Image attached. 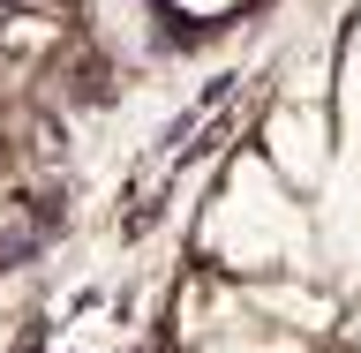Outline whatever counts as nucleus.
<instances>
[{"instance_id": "f257e3e1", "label": "nucleus", "mask_w": 361, "mask_h": 353, "mask_svg": "<svg viewBox=\"0 0 361 353\" xmlns=\"http://www.w3.org/2000/svg\"><path fill=\"white\" fill-rule=\"evenodd\" d=\"M203 248L219 256L226 271H279V264H301V248H309V218H301V203L279 173H271L264 158H241L233 173H226V196L211 203V225H203Z\"/></svg>"}, {"instance_id": "f03ea898", "label": "nucleus", "mask_w": 361, "mask_h": 353, "mask_svg": "<svg viewBox=\"0 0 361 353\" xmlns=\"http://www.w3.org/2000/svg\"><path fill=\"white\" fill-rule=\"evenodd\" d=\"M271 173L286 180L293 196H309L331 180V120L316 113V98H286V106H271L264 120V151H256Z\"/></svg>"}, {"instance_id": "7ed1b4c3", "label": "nucleus", "mask_w": 361, "mask_h": 353, "mask_svg": "<svg viewBox=\"0 0 361 353\" xmlns=\"http://www.w3.org/2000/svg\"><path fill=\"white\" fill-rule=\"evenodd\" d=\"M331 98H338V113H346V135L361 143V30L346 38V53H338V68H331Z\"/></svg>"}, {"instance_id": "20e7f679", "label": "nucleus", "mask_w": 361, "mask_h": 353, "mask_svg": "<svg viewBox=\"0 0 361 353\" xmlns=\"http://www.w3.org/2000/svg\"><path fill=\"white\" fill-rule=\"evenodd\" d=\"M203 353H301V338H293V331H211V346H203Z\"/></svg>"}, {"instance_id": "39448f33", "label": "nucleus", "mask_w": 361, "mask_h": 353, "mask_svg": "<svg viewBox=\"0 0 361 353\" xmlns=\"http://www.w3.org/2000/svg\"><path fill=\"white\" fill-rule=\"evenodd\" d=\"M158 8H173L180 23H226V16H241L248 0H158Z\"/></svg>"}]
</instances>
